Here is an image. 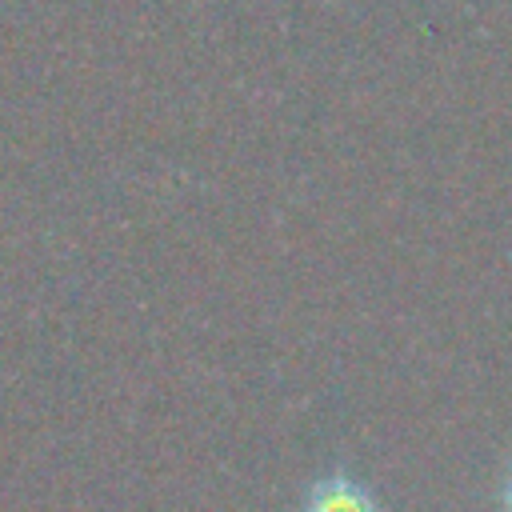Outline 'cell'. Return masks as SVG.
<instances>
[{"mask_svg": "<svg viewBox=\"0 0 512 512\" xmlns=\"http://www.w3.org/2000/svg\"><path fill=\"white\" fill-rule=\"evenodd\" d=\"M508 512H512V480H508Z\"/></svg>", "mask_w": 512, "mask_h": 512, "instance_id": "2", "label": "cell"}, {"mask_svg": "<svg viewBox=\"0 0 512 512\" xmlns=\"http://www.w3.org/2000/svg\"><path fill=\"white\" fill-rule=\"evenodd\" d=\"M304 512H380L372 492L352 476H328L308 492Z\"/></svg>", "mask_w": 512, "mask_h": 512, "instance_id": "1", "label": "cell"}]
</instances>
